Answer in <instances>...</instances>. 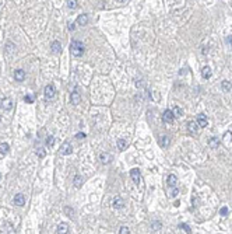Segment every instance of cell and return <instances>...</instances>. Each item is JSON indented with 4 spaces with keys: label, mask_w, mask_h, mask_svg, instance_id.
I'll return each instance as SVG.
<instances>
[{
    "label": "cell",
    "mask_w": 232,
    "mask_h": 234,
    "mask_svg": "<svg viewBox=\"0 0 232 234\" xmlns=\"http://www.w3.org/2000/svg\"><path fill=\"white\" fill-rule=\"evenodd\" d=\"M197 125H199V128H206L208 125V119H207V116L204 115V114H199L197 115Z\"/></svg>",
    "instance_id": "obj_3"
},
{
    "label": "cell",
    "mask_w": 232,
    "mask_h": 234,
    "mask_svg": "<svg viewBox=\"0 0 232 234\" xmlns=\"http://www.w3.org/2000/svg\"><path fill=\"white\" fill-rule=\"evenodd\" d=\"M64 213H66L69 217H73V216H74V210H73L70 206H66V208H64Z\"/></svg>",
    "instance_id": "obj_27"
},
{
    "label": "cell",
    "mask_w": 232,
    "mask_h": 234,
    "mask_svg": "<svg viewBox=\"0 0 232 234\" xmlns=\"http://www.w3.org/2000/svg\"><path fill=\"white\" fill-rule=\"evenodd\" d=\"M162 119H164V122H173L175 116H173V114H172L171 109H167L164 112V115H162Z\"/></svg>",
    "instance_id": "obj_9"
},
{
    "label": "cell",
    "mask_w": 232,
    "mask_h": 234,
    "mask_svg": "<svg viewBox=\"0 0 232 234\" xmlns=\"http://www.w3.org/2000/svg\"><path fill=\"white\" fill-rule=\"evenodd\" d=\"M53 143H55V137H53V136H48V139H46V146H48V147H52V146H53Z\"/></svg>",
    "instance_id": "obj_28"
},
{
    "label": "cell",
    "mask_w": 232,
    "mask_h": 234,
    "mask_svg": "<svg viewBox=\"0 0 232 234\" xmlns=\"http://www.w3.org/2000/svg\"><path fill=\"white\" fill-rule=\"evenodd\" d=\"M73 182H74V186H76V188H80V186L83 185V177H81V175H76L74 179H73Z\"/></svg>",
    "instance_id": "obj_22"
},
{
    "label": "cell",
    "mask_w": 232,
    "mask_h": 234,
    "mask_svg": "<svg viewBox=\"0 0 232 234\" xmlns=\"http://www.w3.org/2000/svg\"><path fill=\"white\" fill-rule=\"evenodd\" d=\"M201 74H203V77H204V79H210V77H211V74H213V72H211V69H210L208 66H204V67L201 69Z\"/></svg>",
    "instance_id": "obj_19"
},
{
    "label": "cell",
    "mask_w": 232,
    "mask_h": 234,
    "mask_svg": "<svg viewBox=\"0 0 232 234\" xmlns=\"http://www.w3.org/2000/svg\"><path fill=\"white\" fill-rule=\"evenodd\" d=\"M36 153H38L39 157H45V150H43V149H41L39 152H36Z\"/></svg>",
    "instance_id": "obj_35"
},
{
    "label": "cell",
    "mask_w": 232,
    "mask_h": 234,
    "mask_svg": "<svg viewBox=\"0 0 232 234\" xmlns=\"http://www.w3.org/2000/svg\"><path fill=\"white\" fill-rule=\"evenodd\" d=\"M125 206V201L120 198V196H116L115 199H113V208L115 209H122Z\"/></svg>",
    "instance_id": "obj_11"
},
{
    "label": "cell",
    "mask_w": 232,
    "mask_h": 234,
    "mask_svg": "<svg viewBox=\"0 0 232 234\" xmlns=\"http://www.w3.org/2000/svg\"><path fill=\"white\" fill-rule=\"evenodd\" d=\"M56 231H57V234H67L69 233V227H67L66 223H60V224L57 226Z\"/></svg>",
    "instance_id": "obj_15"
},
{
    "label": "cell",
    "mask_w": 232,
    "mask_h": 234,
    "mask_svg": "<svg viewBox=\"0 0 232 234\" xmlns=\"http://www.w3.org/2000/svg\"><path fill=\"white\" fill-rule=\"evenodd\" d=\"M116 145H118V149H119L120 152H123L125 149H127V142H126L125 139H118Z\"/></svg>",
    "instance_id": "obj_18"
},
{
    "label": "cell",
    "mask_w": 232,
    "mask_h": 234,
    "mask_svg": "<svg viewBox=\"0 0 232 234\" xmlns=\"http://www.w3.org/2000/svg\"><path fill=\"white\" fill-rule=\"evenodd\" d=\"M14 79H16L17 81H24L25 72L23 70V69H17L16 72H14Z\"/></svg>",
    "instance_id": "obj_10"
},
{
    "label": "cell",
    "mask_w": 232,
    "mask_h": 234,
    "mask_svg": "<svg viewBox=\"0 0 232 234\" xmlns=\"http://www.w3.org/2000/svg\"><path fill=\"white\" fill-rule=\"evenodd\" d=\"M43 94H45V98H46V100H52V98L55 97V94H56L55 86H53V84H48V86L45 87V90H43Z\"/></svg>",
    "instance_id": "obj_2"
},
{
    "label": "cell",
    "mask_w": 232,
    "mask_h": 234,
    "mask_svg": "<svg viewBox=\"0 0 232 234\" xmlns=\"http://www.w3.org/2000/svg\"><path fill=\"white\" fill-rule=\"evenodd\" d=\"M70 52H72V55H74V56H81L84 53V44L77 39L72 41V44H70Z\"/></svg>",
    "instance_id": "obj_1"
},
{
    "label": "cell",
    "mask_w": 232,
    "mask_h": 234,
    "mask_svg": "<svg viewBox=\"0 0 232 234\" xmlns=\"http://www.w3.org/2000/svg\"><path fill=\"white\" fill-rule=\"evenodd\" d=\"M222 90H224V91H231V90H232V84L228 80H224V81H222Z\"/></svg>",
    "instance_id": "obj_25"
},
{
    "label": "cell",
    "mask_w": 232,
    "mask_h": 234,
    "mask_svg": "<svg viewBox=\"0 0 232 234\" xmlns=\"http://www.w3.org/2000/svg\"><path fill=\"white\" fill-rule=\"evenodd\" d=\"M178 194H179V189H178V188H173V189L171 191V195H169V196H171V198H176Z\"/></svg>",
    "instance_id": "obj_32"
},
{
    "label": "cell",
    "mask_w": 232,
    "mask_h": 234,
    "mask_svg": "<svg viewBox=\"0 0 232 234\" xmlns=\"http://www.w3.org/2000/svg\"><path fill=\"white\" fill-rule=\"evenodd\" d=\"M218 145H220V140H218L217 137H210V139H208V146H210L211 149H217Z\"/></svg>",
    "instance_id": "obj_20"
},
{
    "label": "cell",
    "mask_w": 232,
    "mask_h": 234,
    "mask_svg": "<svg viewBox=\"0 0 232 234\" xmlns=\"http://www.w3.org/2000/svg\"><path fill=\"white\" fill-rule=\"evenodd\" d=\"M24 101H25V102H28V104H32V102H34V97L28 94V96H25V97H24Z\"/></svg>",
    "instance_id": "obj_31"
},
{
    "label": "cell",
    "mask_w": 232,
    "mask_h": 234,
    "mask_svg": "<svg viewBox=\"0 0 232 234\" xmlns=\"http://www.w3.org/2000/svg\"><path fill=\"white\" fill-rule=\"evenodd\" d=\"M99 160H101V163H104V164H108V163H111V160H112V156L109 153H101Z\"/></svg>",
    "instance_id": "obj_16"
},
{
    "label": "cell",
    "mask_w": 232,
    "mask_h": 234,
    "mask_svg": "<svg viewBox=\"0 0 232 234\" xmlns=\"http://www.w3.org/2000/svg\"><path fill=\"white\" fill-rule=\"evenodd\" d=\"M80 101H81V96H80V93H78V90H77V87H76L72 93V102L74 105H77V104H80Z\"/></svg>",
    "instance_id": "obj_6"
},
{
    "label": "cell",
    "mask_w": 232,
    "mask_h": 234,
    "mask_svg": "<svg viewBox=\"0 0 232 234\" xmlns=\"http://www.w3.org/2000/svg\"><path fill=\"white\" fill-rule=\"evenodd\" d=\"M67 7L69 8H76L77 7V1H76V0H69V1H67Z\"/></svg>",
    "instance_id": "obj_30"
},
{
    "label": "cell",
    "mask_w": 232,
    "mask_h": 234,
    "mask_svg": "<svg viewBox=\"0 0 232 234\" xmlns=\"http://www.w3.org/2000/svg\"><path fill=\"white\" fill-rule=\"evenodd\" d=\"M169 142H171V139H169L168 136H162V137H161V140H160L161 147H168Z\"/></svg>",
    "instance_id": "obj_24"
},
{
    "label": "cell",
    "mask_w": 232,
    "mask_h": 234,
    "mask_svg": "<svg viewBox=\"0 0 232 234\" xmlns=\"http://www.w3.org/2000/svg\"><path fill=\"white\" fill-rule=\"evenodd\" d=\"M14 203L17 206H24L25 205V196L23 194H17L14 196Z\"/></svg>",
    "instance_id": "obj_8"
},
{
    "label": "cell",
    "mask_w": 232,
    "mask_h": 234,
    "mask_svg": "<svg viewBox=\"0 0 232 234\" xmlns=\"http://www.w3.org/2000/svg\"><path fill=\"white\" fill-rule=\"evenodd\" d=\"M220 213H221V216H226L228 215V208H221L220 209Z\"/></svg>",
    "instance_id": "obj_34"
},
{
    "label": "cell",
    "mask_w": 232,
    "mask_h": 234,
    "mask_svg": "<svg viewBox=\"0 0 232 234\" xmlns=\"http://www.w3.org/2000/svg\"><path fill=\"white\" fill-rule=\"evenodd\" d=\"M1 107H3L6 111H8V109L13 108V101H11L10 98H3V100H1Z\"/></svg>",
    "instance_id": "obj_13"
},
{
    "label": "cell",
    "mask_w": 232,
    "mask_h": 234,
    "mask_svg": "<svg viewBox=\"0 0 232 234\" xmlns=\"http://www.w3.org/2000/svg\"><path fill=\"white\" fill-rule=\"evenodd\" d=\"M8 150H10V146H8V143H0V153H1V154H7Z\"/></svg>",
    "instance_id": "obj_23"
},
{
    "label": "cell",
    "mask_w": 232,
    "mask_h": 234,
    "mask_svg": "<svg viewBox=\"0 0 232 234\" xmlns=\"http://www.w3.org/2000/svg\"><path fill=\"white\" fill-rule=\"evenodd\" d=\"M72 152H73L72 145L69 142H64L63 145H62V147H60V153L63 154V156H69V154H72Z\"/></svg>",
    "instance_id": "obj_4"
},
{
    "label": "cell",
    "mask_w": 232,
    "mask_h": 234,
    "mask_svg": "<svg viewBox=\"0 0 232 234\" xmlns=\"http://www.w3.org/2000/svg\"><path fill=\"white\" fill-rule=\"evenodd\" d=\"M180 228H182V230H184V231H186L187 234L192 233V230L189 228V226H187V224H180Z\"/></svg>",
    "instance_id": "obj_33"
},
{
    "label": "cell",
    "mask_w": 232,
    "mask_h": 234,
    "mask_svg": "<svg viewBox=\"0 0 232 234\" xmlns=\"http://www.w3.org/2000/svg\"><path fill=\"white\" fill-rule=\"evenodd\" d=\"M161 226H162V224H161V222H158V220H154V222H151V228L154 230V231H155V230H158Z\"/></svg>",
    "instance_id": "obj_26"
},
{
    "label": "cell",
    "mask_w": 232,
    "mask_h": 234,
    "mask_svg": "<svg viewBox=\"0 0 232 234\" xmlns=\"http://www.w3.org/2000/svg\"><path fill=\"white\" fill-rule=\"evenodd\" d=\"M119 234H130V230H129L127 226H122L119 230Z\"/></svg>",
    "instance_id": "obj_29"
},
{
    "label": "cell",
    "mask_w": 232,
    "mask_h": 234,
    "mask_svg": "<svg viewBox=\"0 0 232 234\" xmlns=\"http://www.w3.org/2000/svg\"><path fill=\"white\" fill-rule=\"evenodd\" d=\"M168 185L176 188V185H178V177L175 174H169L168 175Z\"/></svg>",
    "instance_id": "obj_14"
},
{
    "label": "cell",
    "mask_w": 232,
    "mask_h": 234,
    "mask_svg": "<svg viewBox=\"0 0 232 234\" xmlns=\"http://www.w3.org/2000/svg\"><path fill=\"white\" fill-rule=\"evenodd\" d=\"M76 137H77V139H84V137H85V133H77Z\"/></svg>",
    "instance_id": "obj_37"
},
{
    "label": "cell",
    "mask_w": 232,
    "mask_h": 234,
    "mask_svg": "<svg viewBox=\"0 0 232 234\" xmlns=\"http://www.w3.org/2000/svg\"><path fill=\"white\" fill-rule=\"evenodd\" d=\"M130 177H131V179H133L136 184H138V182L141 181V174H140V170H138V168H133L131 171H130Z\"/></svg>",
    "instance_id": "obj_5"
},
{
    "label": "cell",
    "mask_w": 232,
    "mask_h": 234,
    "mask_svg": "<svg viewBox=\"0 0 232 234\" xmlns=\"http://www.w3.org/2000/svg\"><path fill=\"white\" fill-rule=\"evenodd\" d=\"M67 28H69V30H70V31H74V30H76V25L73 24V23H70V24H69V27H67Z\"/></svg>",
    "instance_id": "obj_36"
},
{
    "label": "cell",
    "mask_w": 232,
    "mask_h": 234,
    "mask_svg": "<svg viewBox=\"0 0 232 234\" xmlns=\"http://www.w3.org/2000/svg\"><path fill=\"white\" fill-rule=\"evenodd\" d=\"M50 48H52V52L53 53H60L62 52V45H60L59 41H53L52 45H50Z\"/></svg>",
    "instance_id": "obj_12"
},
{
    "label": "cell",
    "mask_w": 232,
    "mask_h": 234,
    "mask_svg": "<svg viewBox=\"0 0 232 234\" xmlns=\"http://www.w3.org/2000/svg\"><path fill=\"white\" fill-rule=\"evenodd\" d=\"M172 114H173V116H175V118H179V116H182V115H183V111H182L178 105H175V107L172 108Z\"/></svg>",
    "instance_id": "obj_21"
},
{
    "label": "cell",
    "mask_w": 232,
    "mask_h": 234,
    "mask_svg": "<svg viewBox=\"0 0 232 234\" xmlns=\"http://www.w3.org/2000/svg\"><path fill=\"white\" fill-rule=\"evenodd\" d=\"M88 23V16L87 14H80L77 17V24L78 25H85Z\"/></svg>",
    "instance_id": "obj_17"
},
{
    "label": "cell",
    "mask_w": 232,
    "mask_h": 234,
    "mask_svg": "<svg viewBox=\"0 0 232 234\" xmlns=\"http://www.w3.org/2000/svg\"><path fill=\"white\" fill-rule=\"evenodd\" d=\"M187 130H189L192 135H196V133L199 132V125H197V122H194V121L189 122V123H187Z\"/></svg>",
    "instance_id": "obj_7"
}]
</instances>
